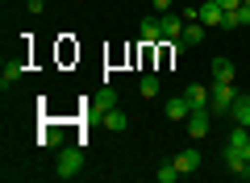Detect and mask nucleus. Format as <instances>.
<instances>
[{
  "mask_svg": "<svg viewBox=\"0 0 250 183\" xmlns=\"http://www.w3.org/2000/svg\"><path fill=\"white\" fill-rule=\"evenodd\" d=\"M80 171H83V150L80 146H62L59 154H54V175H59V179H75Z\"/></svg>",
  "mask_w": 250,
  "mask_h": 183,
  "instance_id": "f257e3e1",
  "label": "nucleus"
},
{
  "mask_svg": "<svg viewBox=\"0 0 250 183\" xmlns=\"http://www.w3.org/2000/svg\"><path fill=\"white\" fill-rule=\"evenodd\" d=\"M233 100H238V87L233 83H213L208 87V108H213V113H229Z\"/></svg>",
  "mask_w": 250,
  "mask_h": 183,
  "instance_id": "f03ea898",
  "label": "nucleus"
},
{
  "mask_svg": "<svg viewBox=\"0 0 250 183\" xmlns=\"http://www.w3.org/2000/svg\"><path fill=\"white\" fill-rule=\"evenodd\" d=\"M221 163L229 166L233 175H242V179H250V158H246V150H242V146H233V142H229V146L221 150Z\"/></svg>",
  "mask_w": 250,
  "mask_h": 183,
  "instance_id": "7ed1b4c3",
  "label": "nucleus"
},
{
  "mask_svg": "<svg viewBox=\"0 0 250 183\" xmlns=\"http://www.w3.org/2000/svg\"><path fill=\"white\" fill-rule=\"evenodd\" d=\"M196 21H200L205 29H217V25L225 21V9L217 4V0H196Z\"/></svg>",
  "mask_w": 250,
  "mask_h": 183,
  "instance_id": "20e7f679",
  "label": "nucleus"
},
{
  "mask_svg": "<svg viewBox=\"0 0 250 183\" xmlns=\"http://www.w3.org/2000/svg\"><path fill=\"white\" fill-rule=\"evenodd\" d=\"M213 108H192V117H188V133H192V138H208V129H213Z\"/></svg>",
  "mask_w": 250,
  "mask_h": 183,
  "instance_id": "39448f33",
  "label": "nucleus"
},
{
  "mask_svg": "<svg viewBox=\"0 0 250 183\" xmlns=\"http://www.w3.org/2000/svg\"><path fill=\"white\" fill-rule=\"evenodd\" d=\"M88 108H92V113H96V117H104L108 113V108H117V92H113V87H96V92H92V100H88Z\"/></svg>",
  "mask_w": 250,
  "mask_h": 183,
  "instance_id": "423d86ee",
  "label": "nucleus"
},
{
  "mask_svg": "<svg viewBox=\"0 0 250 183\" xmlns=\"http://www.w3.org/2000/svg\"><path fill=\"white\" fill-rule=\"evenodd\" d=\"M159 25H163L159 46H171V42H179V38H184V25H188V21H184V17H159Z\"/></svg>",
  "mask_w": 250,
  "mask_h": 183,
  "instance_id": "0eeeda50",
  "label": "nucleus"
},
{
  "mask_svg": "<svg viewBox=\"0 0 250 183\" xmlns=\"http://www.w3.org/2000/svg\"><path fill=\"white\" fill-rule=\"evenodd\" d=\"M163 113H167V121H188V117H192V104H188L184 92H179V96H171L167 104H163Z\"/></svg>",
  "mask_w": 250,
  "mask_h": 183,
  "instance_id": "6e6552de",
  "label": "nucleus"
},
{
  "mask_svg": "<svg viewBox=\"0 0 250 183\" xmlns=\"http://www.w3.org/2000/svg\"><path fill=\"white\" fill-rule=\"evenodd\" d=\"M246 25H250V4L229 9V13H225V21H221V29H229V34H233V29H246Z\"/></svg>",
  "mask_w": 250,
  "mask_h": 183,
  "instance_id": "1a4fd4ad",
  "label": "nucleus"
},
{
  "mask_svg": "<svg viewBox=\"0 0 250 183\" xmlns=\"http://www.w3.org/2000/svg\"><path fill=\"white\" fill-rule=\"evenodd\" d=\"M175 163H179V171H184V175H192V171H200L205 154H200L196 146H188V150H179V154H175Z\"/></svg>",
  "mask_w": 250,
  "mask_h": 183,
  "instance_id": "9d476101",
  "label": "nucleus"
},
{
  "mask_svg": "<svg viewBox=\"0 0 250 183\" xmlns=\"http://www.w3.org/2000/svg\"><path fill=\"white\" fill-rule=\"evenodd\" d=\"M229 117L238 125H250V92H238V100L229 104Z\"/></svg>",
  "mask_w": 250,
  "mask_h": 183,
  "instance_id": "9b49d317",
  "label": "nucleus"
},
{
  "mask_svg": "<svg viewBox=\"0 0 250 183\" xmlns=\"http://www.w3.org/2000/svg\"><path fill=\"white\" fill-rule=\"evenodd\" d=\"M208 71H213V83H233V62L225 59V54H221V59H213V67H208Z\"/></svg>",
  "mask_w": 250,
  "mask_h": 183,
  "instance_id": "f8f14e48",
  "label": "nucleus"
},
{
  "mask_svg": "<svg viewBox=\"0 0 250 183\" xmlns=\"http://www.w3.org/2000/svg\"><path fill=\"white\" fill-rule=\"evenodd\" d=\"M184 100L192 108H208V87H200V83H188L184 87Z\"/></svg>",
  "mask_w": 250,
  "mask_h": 183,
  "instance_id": "ddd939ff",
  "label": "nucleus"
},
{
  "mask_svg": "<svg viewBox=\"0 0 250 183\" xmlns=\"http://www.w3.org/2000/svg\"><path fill=\"white\" fill-rule=\"evenodd\" d=\"M179 175H184V171H179V163H175V158H163V163H159V171H154V179H159V183H175Z\"/></svg>",
  "mask_w": 250,
  "mask_h": 183,
  "instance_id": "4468645a",
  "label": "nucleus"
},
{
  "mask_svg": "<svg viewBox=\"0 0 250 183\" xmlns=\"http://www.w3.org/2000/svg\"><path fill=\"white\" fill-rule=\"evenodd\" d=\"M100 121L108 125V133H125V129H129V117H125V113H117V108H108V113L100 117Z\"/></svg>",
  "mask_w": 250,
  "mask_h": 183,
  "instance_id": "2eb2a0df",
  "label": "nucleus"
},
{
  "mask_svg": "<svg viewBox=\"0 0 250 183\" xmlns=\"http://www.w3.org/2000/svg\"><path fill=\"white\" fill-rule=\"evenodd\" d=\"M159 34H163L159 17H146V21H142V46H154V42H159Z\"/></svg>",
  "mask_w": 250,
  "mask_h": 183,
  "instance_id": "dca6fc26",
  "label": "nucleus"
},
{
  "mask_svg": "<svg viewBox=\"0 0 250 183\" xmlns=\"http://www.w3.org/2000/svg\"><path fill=\"white\" fill-rule=\"evenodd\" d=\"M205 42V25H200V21H188L184 25V46H200Z\"/></svg>",
  "mask_w": 250,
  "mask_h": 183,
  "instance_id": "f3484780",
  "label": "nucleus"
},
{
  "mask_svg": "<svg viewBox=\"0 0 250 183\" xmlns=\"http://www.w3.org/2000/svg\"><path fill=\"white\" fill-rule=\"evenodd\" d=\"M17 79H21V62H4V75H0V87L9 92V87L17 83Z\"/></svg>",
  "mask_w": 250,
  "mask_h": 183,
  "instance_id": "a211bd4d",
  "label": "nucleus"
},
{
  "mask_svg": "<svg viewBox=\"0 0 250 183\" xmlns=\"http://www.w3.org/2000/svg\"><path fill=\"white\" fill-rule=\"evenodd\" d=\"M142 96H146V100L159 96V79H154V75H146V79H142Z\"/></svg>",
  "mask_w": 250,
  "mask_h": 183,
  "instance_id": "6ab92c4d",
  "label": "nucleus"
},
{
  "mask_svg": "<svg viewBox=\"0 0 250 183\" xmlns=\"http://www.w3.org/2000/svg\"><path fill=\"white\" fill-rule=\"evenodd\" d=\"M25 9H29V13H34V17H42V13H46V9H42V0H29Z\"/></svg>",
  "mask_w": 250,
  "mask_h": 183,
  "instance_id": "aec40b11",
  "label": "nucleus"
},
{
  "mask_svg": "<svg viewBox=\"0 0 250 183\" xmlns=\"http://www.w3.org/2000/svg\"><path fill=\"white\" fill-rule=\"evenodd\" d=\"M171 4H175V0H154V13H167Z\"/></svg>",
  "mask_w": 250,
  "mask_h": 183,
  "instance_id": "412c9836",
  "label": "nucleus"
},
{
  "mask_svg": "<svg viewBox=\"0 0 250 183\" xmlns=\"http://www.w3.org/2000/svg\"><path fill=\"white\" fill-rule=\"evenodd\" d=\"M217 4H221V9H225V13H229V9H238L242 0H217Z\"/></svg>",
  "mask_w": 250,
  "mask_h": 183,
  "instance_id": "4be33fe9",
  "label": "nucleus"
},
{
  "mask_svg": "<svg viewBox=\"0 0 250 183\" xmlns=\"http://www.w3.org/2000/svg\"><path fill=\"white\" fill-rule=\"evenodd\" d=\"M184 4H196V0H184Z\"/></svg>",
  "mask_w": 250,
  "mask_h": 183,
  "instance_id": "5701e85b",
  "label": "nucleus"
},
{
  "mask_svg": "<svg viewBox=\"0 0 250 183\" xmlns=\"http://www.w3.org/2000/svg\"><path fill=\"white\" fill-rule=\"evenodd\" d=\"M246 158H250V146H246Z\"/></svg>",
  "mask_w": 250,
  "mask_h": 183,
  "instance_id": "b1692460",
  "label": "nucleus"
},
{
  "mask_svg": "<svg viewBox=\"0 0 250 183\" xmlns=\"http://www.w3.org/2000/svg\"><path fill=\"white\" fill-rule=\"evenodd\" d=\"M242 4H250V0H242Z\"/></svg>",
  "mask_w": 250,
  "mask_h": 183,
  "instance_id": "393cba45",
  "label": "nucleus"
}]
</instances>
